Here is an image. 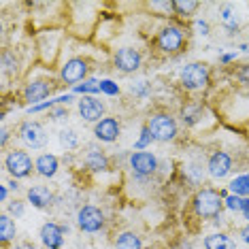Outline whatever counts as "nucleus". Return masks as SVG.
<instances>
[{
	"label": "nucleus",
	"mask_w": 249,
	"mask_h": 249,
	"mask_svg": "<svg viewBox=\"0 0 249 249\" xmlns=\"http://www.w3.org/2000/svg\"><path fill=\"white\" fill-rule=\"evenodd\" d=\"M226 205L222 192H215V190H200L194 196V211L198 217L202 219H213L222 213V209Z\"/></svg>",
	"instance_id": "nucleus-1"
},
{
	"label": "nucleus",
	"mask_w": 249,
	"mask_h": 249,
	"mask_svg": "<svg viewBox=\"0 0 249 249\" xmlns=\"http://www.w3.org/2000/svg\"><path fill=\"white\" fill-rule=\"evenodd\" d=\"M147 128H149L154 141H160V143H168V141H173L177 137V122H175L171 115H166V113L151 115Z\"/></svg>",
	"instance_id": "nucleus-2"
},
{
	"label": "nucleus",
	"mask_w": 249,
	"mask_h": 249,
	"mask_svg": "<svg viewBox=\"0 0 249 249\" xmlns=\"http://www.w3.org/2000/svg\"><path fill=\"white\" fill-rule=\"evenodd\" d=\"M158 47L164 53H179L185 47V32L175 26L162 28V32L158 35Z\"/></svg>",
	"instance_id": "nucleus-3"
},
{
	"label": "nucleus",
	"mask_w": 249,
	"mask_h": 249,
	"mask_svg": "<svg viewBox=\"0 0 249 249\" xmlns=\"http://www.w3.org/2000/svg\"><path fill=\"white\" fill-rule=\"evenodd\" d=\"M181 83L188 89H202L209 86V69L207 64H200V62H194V64H188L181 72Z\"/></svg>",
	"instance_id": "nucleus-4"
},
{
	"label": "nucleus",
	"mask_w": 249,
	"mask_h": 249,
	"mask_svg": "<svg viewBox=\"0 0 249 249\" xmlns=\"http://www.w3.org/2000/svg\"><path fill=\"white\" fill-rule=\"evenodd\" d=\"M4 166L15 179H24L32 173V158L21 149H15L4 158Z\"/></svg>",
	"instance_id": "nucleus-5"
},
{
	"label": "nucleus",
	"mask_w": 249,
	"mask_h": 249,
	"mask_svg": "<svg viewBox=\"0 0 249 249\" xmlns=\"http://www.w3.org/2000/svg\"><path fill=\"white\" fill-rule=\"evenodd\" d=\"M77 224L83 232H98L105 226V213L92 205H86V207L79 209Z\"/></svg>",
	"instance_id": "nucleus-6"
},
{
	"label": "nucleus",
	"mask_w": 249,
	"mask_h": 249,
	"mask_svg": "<svg viewBox=\"0 0 249 249\" xmlns=\"http://www.w3.org/2000/svg\"><path fill=\"white\" fill-rule=\"evenodd\" d=\"M130 166H132L134 175H139V177H149V175L156 173L158 160L149 151H134V154L130 156Z\"/></svg>",
	"instance_id": "nucleus-7"
},
{
	"label": "nucleus",
	"mask_w": 249,
	"mask_h": 249,
	"mask_svg": "<svg viewBox=\"0 0 249 249\" xmlns=\"http://www.w3.org/2000/svg\"><path fill=\"white\" fill-rule=\"evenodd\" d=\"M141 62H143L141 53L137 52V49H132V47H122V49H117V53H115L117 71L126 72V75H130V72H137L141 69Z\"/></svg>",
	"instance_id": "nucleus-8"
},
{
	"label": "nucleus",
	"mask_w": 249,
	"mask_h": 249,
	"mask_svg": "<svg viewBox=\"0 0 249 249\" xmlns=\"http://www.w3.org/2000/svg\"><path fill=\"white\" fill-rule=\"evenodd\" d=\"M62 81L64 83H75V86H79V81H83L88 75V62L83 58H72L69 60L64 66H62Z\"/></svg>",
	"instance_id": "nucleus-9"
},
{
	"label": "nucleus",
	"mask_w": 249,
	"mask_h": 249,
	"mask_svg": "<svg viewBox=\"0 0 249 249\" xmlns=\"http://www.w3.org/2000/svg\"><path fill=\"white\" fill-rule=\"evenodd\" d=\"M21 139H24L26 145L32 147V149H41V147L47 143L45 128L38 122H24L21 124Z\"/></svg>",
	"instance_id": "nucleus-10"
},
{
	"label": "nucleus",
	"mask_w": 249,
	"mask_h": 249,
	"mask_svg": "<svg viewBox=\"0 0 249 249\" xmlns=\"http://www.w3.org/2000/svg\"><path fill=\"white\" fill-rule=\"evenodd\" d=\"M79 113L86 122H96L98 124L100 120H105V105L100 100H96L94 96H83L79 100Z\"/></svg>",
	"instance_id": "nucleus-11"
},
{
	"label": "nucleus",
	"mask_w": 249,
	"mask_h": 249,
	"mask_svg": "<svg viewBox=\"0 0 249 249\" xmlns=\"http://www.w3.org/2000/svg\"><path fill=\"white\" fill-rule=\"evenodd\" d=\"M69 232V228H64V226H58L53 222H47L41 228V241L45 247L49 249H60L62 243H64V234Z\"/></svg>",
	"instance_id": "nucleus-12"
},
{
	"label": "nucleus",
	"mask_w": 249,
	"mask_h": 249,
	"mask_svg": "<svg viewBox=\"0 0 249 249\" xmlns=\"http://www.w3.org/2000/svg\"><path fill=\"white\" fill-rule=\"evenodd\" d=\"M120 122L115 120V117H105V120H100L98 124L94 126V134L98 141H105V143H113V141H117L120 137Z\"/></svg>",
	"instance_id": "nucleus-13"
},
{
	"label": "nucleus",
	"mask_w": 249,
	"mask_h": 249,
	"mask_svg": "<svg viewBox=\"0 0 249 249\" xmlns=\"http://www.w3.org/2000/svg\"><path fill=\"white\" fill-rule=\"evenodd\" d=\"M232 171V158L226 151H215L209 158V175L215 179H224Z\"/></svg>",
	"instance_id": "nucleus-14"
},
{
	"label": "nucleus",
	"mask_w": 249,
	"mask_h": 249,
	"mask_svg": "<svg viewBox=\"0 0 249 249\" xmlns=\"http://www.w3.org/2000/svg\"><path fill=\"white\" fill-rule=\"evenodd\" d=\"M53 92V86L52 83H47V81H43V79H38V81H32V83H28L26 89H24V98L28 100V103H38V100H43V98H47L49 94Z\"/></svg>",
	"instance_id": "nucleus-15"
},
{
	"label": "nucleus",
	"mask_w": 249,
	"mask_h": 249,
	"mask_svg": "<svg viewBox=\"0 0 249 249\" xmlns=\"http://www.w3.org/2000/svg\"><path fill=\"white\" fill-rule=\"evenodd\" d=\"M28 200L32 202V207L45 209V207L52 205L53 194H52V190H49L47 185H32V188L28 190Z\"/></svg>",
	"instance_id": "nucleus-16"
},
{
	"label": "nucleus",
	"mask_w": 249,
	"mask_h": 249,
	"mask_svg": "<svg viewBox=\"0 0 249 249\" xmlns=\"http://www.w3.org/2000/svg\"><path fill=\"white\" fill-rule=\"evenodd\" d=\"M58 158L52 156V154H43V156H38L36 158V162H35V168H36V173L41 175V177H53L55 173H58Z\"/></svg>",
	"instance_id": "nucleus-17"
},
{
	"label": "nucleus",
	"mask_w": 249,
	"mask_h": 249,
	"mask_svg": "<svg viewBox=\"0 0 249 249\" xmlns=\"http://www.w3.org/2000/svg\"><path fill=\"white\" fill-rule=\"evenodd\" d=\"M86 164L88 168H92V171H107L109 168V160H107L105 151L103 149H96V147H89L88 154H86Z\"/></svg>",
	"instance_id": "nucleus-18"
},
{
	"label": "nucleus",
	"mask_w": 249,
	"mask_h": 249,
	"mask_svg": "<svg viewBox=\"0 0 249 249\" xmlns=\"http://www.w3.org/2000/svg\"><path fill=\"white\" fill-rule=\"evenodd\" d=\"M234 241L228 234H209L205 239V249H234Z\"/></svg>",
	"instance_id": "nucleus-19"
},
{
	"label": "nucleus",
	"mask_w": 249,
	"mask_h": 249,
	"mask_svg": "<svg viewBox=\"0 0 249 249\" xmlns=\"http://www.w3.org/2000/svg\"><path fill=\"white\" fill-rule=\"evenodd\" d=\"M15 239V222L9 217L7 213L0 215V241L7 245L9 241Z\"/></svg>",
	"instance_id": "nucleus-20"
},
{
	"label": "nucleus",
	"mask_w": 249,
	"mask_h": 249,
	"mask_svg": "<svg viewBox=\"0 0 249 249\" xmlns=\"http://www.w3.org/2000/svg\"><path fill=\"white\" fill-rule=\"evenodd\" d=\"M115 247L117 249H141V239L134 232H122L115 239Z\"/></svg>",
	"instance_id": "nucleus-21"
},
{
	"label": "nucleus",
	"mask_w": 249,
	"mask_h": 249,
	"mask_svg": "<svg viewBox=\"0 0 249 249\" xmlns=\"http://www.w3.org/2000/svg\"><path fill=\"white\" fill-rule=\"evenodd\" d=\"M181 117H183V122L188 124V126H194L202 117V107L200 105H185L183 109H181Z\"/></svg>",
	"instance_id": "nucleus-22"
},
{
	"label": "nucleus",
	"mask_w": 249,
	"mask_h": 249,
	"mask_svg": "<svg viewBox=\"0 0 249 249\" xmlns=\"http://www.w3.org/2000/svg\"><path fill=\"white\" fill-rule=\"evenodd\" d=\"M198 7H200V2H196V0H173V11L177 15H183V18L192 15Z\"/></svg>",
	"instance_id": "nucleus-23"
},
{
	"label": "nucleus",
	"mask_w": 249,
	"mask_h": 249,
	"mask_svg": "<svg viewBox=\"0 0 249 249\" xmlns=\"http://www.w3.org/2000/svg\"><path fill=\"white\" fill-rule=\"evenodd\" d=\"M230 190H232V194H236V196H247L249 198V175L236 177L230 183Z\"/></svg>",
	"instance_id": "nucleus-24"
},
{
	"label": "nucleus",
	"mask_w": 249,
	"mask_h": 249,
	"mask_svg": "<svg viewBox=\"0 0 249 249\" xmlns=\"http://www.w3.org/2000/svg\"><path fill=\"white\" fill-rule=\"evenodd\" d=\"M75 92L77 94H83V96L98 94L100 92V83L96 81V79H88V81H83V83H79V86H75Z\"/></svg>",
	"instance_id": "nucleus-25"
},
{
	"label": "nucleus",
	"mask_w": 249,
	"mask_h": 249,
	"mask_svg": "<svg viewBox=\"0 0 249 249\" xmlns=\"http://www.w3.org/2000/svg\"><path fill=\"white\" fill-rule=\"evenodd\" d=\"M60 143L64 145L66 149H75V147L79 145V137H77V132H75V130H71V128L62 130V132H60Z\"/></svg>",
	"instance_id": "nucleus-26"
},
{
	"label": "nucleus",
	"mask_w": 249,
	"mask_h": 249,
	"mask_svg": "<svg viewBox=\"0 0 249 249\" xmlns=\"http://www.w3.org/2000/svg\"><path fill=\"white\" fill-rule=\"evenodd\" d=\"M2 69H4V72H11V75H15V72L19 71V62H18V58H15L13 52L2 53Z\"/></svg>",
	"instance_id": "nucleus-27"
},
{
	"label": "nucleus",
	"mask_w": 249,
	"mask_h": 249,
	"mask_svg": "<svg viewBox=\"0 0 249 249\" xmlns=\"http://www.w3.org/2000/svg\"><path fill=\"white\" fill-rule=\"evenodd\" d=\"M219 18H222V24L228 28V30H239V21H236V15L232 13V9L230 7H224L222 9V13H219Z\"/></svg>",
	"instance_id": "nucleus-28"
},
{
	"label": "nucleus",
	"mask_w": 249,
	"mask_h": 249,
	"mask_svg": "<svg viewBox=\"0 0 249 249\" xmlns=\"http://www.w3.org/2000/svg\"><path fill=\"white\" fill-rule=\"evenodd\" d=\"M100 92L107 96H117L120 94V88H117V83H113L111 79H103V81H100Z\"/></svg>",
	"instance_id": "nucleus-29"
},
{
	"label": "nucleus",
	"mask_w": 249,
	"mask_h": 249,
	"mask_svg": "<svg viewBox=\"0 0 249 249\" xmlns=\"http://www.w3.org/2000/svg\"><path fill=\"white\" fill-rule=\"evenodd\" d=\"M151 141H154V137H151V132H149V128H143V132H141V139L137 141V145H134V149L141 151V149H145L147 145H151Z\"/></svg>",
	"instance_id": "nucleus-30"
},
{
	"label": "nucleus",
	"mask_w": 249,
	"mask_h": 249,
	"mask_svg": "<svg viewBox=\"0 0 249 249\" xmlns=\"http://www.w3.org/2000/svg\"><path fill=\"white\" fill-rule=\"evenodd\" d=\"M226 207H228L230 211H243V198L236 196V194L228 196L226 198Z\"/></svg>",
	"instance_id": "nucleus-31"
},
{
	"label": "nucleus",
	"mask_w": 249,
	"mask_h": 249,
	"mask_svg": "<svg viewBox=\"0 0 249 249\" xmlns=\"http://www.w3.org/2000/svg\"><path fill=\"white\" fill-rule=\"evenodd\" d=\"M236 79L243 83V86H249V62L247 64H243L239 71H236Z\"/></svg>",
	"instance_id": "nucleus-32"
},
{
	"label": "nucleus",
	"mask_w": 249,
	"mask_h": 249,
	"mask_svg": "<svg viewBox=\"0 0 249 249\" xmlns=\"http://www.w3.org/2000/svg\"><path fill=\"white\" fill-rule=\"evenodd\" d=\"M58 105V100H49V103H38L30 109V113H38V111H45V109H52V107Z\"/></svg>",
	"instance_id": "nucleus-33"
},
{
	"label": "nucleus",
	"mask_w": 249,
	"mask_h": 249,
	"mask_svg": "<svg viewBox=\"0 0 249 249\" xmlns=\"http://www.w3.org/2000/svg\"><path fill=\"white\" fill-rule=\"evenodd\" d=\"M194 28L198 30V35H209V24H207V21L198 19V21H194Z\"/></svg>",
	"instance_id": "nucleus-34"
},
{
	"label": "nucleus",
	"mask_w": 249,
	"mask_h": 249,
	"mask_svg": "<svg viewBox=\"0 0 249 249\" xmlns=\"http://www.w3.org/2000/svg\"><path fill=\"white\" fill-rule=\"evenodd\" d=\"M9 211H11V213H13V215H15V217H18V215H21V213H24V205H21V202H18V200H15V202H13V205H11V207H9Z\"/></svg>",
	"instance_id": "nucleus-35"
},
{
	"label": "nucleus",
	"mask_w": 249,
	"mask_h": 249,
	"mask_svg": "<svg viewBox=\"0 0 249 249\" xmlns=\"http://www.w3.org/2000/svg\"><path fill=\"white\" fill-rule=\"evenodd\" d=\"M132 92L134 94H141V96L147 94V81H139L137 86H132Z\"/></svg>",
	"instance_id": "nucleus-36"
},
{
	"label": "nucleus",
	"mask_w": 249,
	"mask_h": 249,
	"mask_svg": "<svg viewBox=\"0 0 249 249\" xmlns=\"http://www.w3.org/2000/svg\"><path fill=\"white\" fill-rule=\"evenodd\" d=\"M52 117H53V120H64V117H69V111H66L64 107H60V109H55L52 113Z\"/></svg>",
	"instance_id": "nucleus-37"
},
{
	"label": "nucleus",
	"mask_w": 249,
	"mask_h": 249,
	"mask_svg": "<svg viewBox=\"0 0 249 249\" xmlns=\"http://www.w3.org/2000/svg\"><path fill=\"white\" fill-rule=\"evenodd\" d=\"M55 100H58V105H69V103H72V96L66 94V96H60V98H55Z\"/></svg>",
	"instance_id": "nucleus-38"
},
{
	"label": "nucleus",
	"mask_w": 249,
	"mask_h": 249,
	"mask_svg": "<svg viewBox=\"0 0 249 249\" xmlns=\"http://www.w3.org/2000/svg\"><path fill=\"white\" fill-rule=\"evenodd\" d=\"M243 213H245L249 219V198H243Z\"/></svg>",
	"instance_id": "nucleus-39"
},
{
	"label": "nucleus",
	"mask_w": 249,
	"mask_h": 249,
	"mask_svg": "<svg viewBox=\"0 0 249 249\" xmlns=\"http://www.w3.org/2000/svg\"><path fill=\"white\" fill-rule=\"evenodd\" d=\"M241 236H243V241L249 243V226H245V228L241 230Z\"/></svg>",
	"instance_id": "nucleus-40"
},
{
	"label": "nucleus",
	"mask_w": 249,
	"mask_h": 249,
	"mask_svg": "<svg viewBox=\"0 0 249 249\" xmlns=\"http://www.w3.org/2000/svg\"><path fill=\"white\" fill-rule=\"evenodd\" d=\"M0 198H2V200H7V188H4V185L0 188Z\"/></svg>",
	"instance_id": "nucleus-41"
},
{
	"label": "nucleus",
	"mask_w": 249,
	"mask_h": 249,
	"mask_svg": "<svg viewBox=\"0 0 249 249\" xmlns=\"http://www.w3.org/2000/svg\"><path fill=\"white\" fill-rule=\"evenodd\" d=\"M7 139H9V137H7V130H2V139H0V143L4 145V143H7Z\"/></svg>",
	"instance_id": "nucleus-42"
},
{
	"label": "nucleus",
	"mask_w": 249,
	"mask_h": 249,
	"mask_svg": "<svg viewBox=\"0 0 249 249\" xmlns=\"http://www.w3.org/2000/svg\"><path fill=\"white\" fill-rule=\"evenodd\" d=\"M232 58H234V55H232V53H226V55H224V58H222V62H230Z\"/></svg>",
	"instance_id": "nucleus-43"
}]
</instances>
